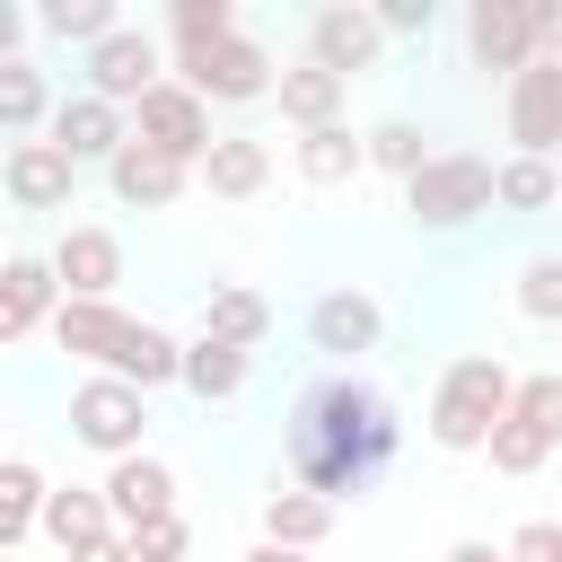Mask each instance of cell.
Wrapping results in <instances>:
<instances>
[{"label":"cell","mask_w":562,"mask_h":562,"mask_svg":"<svg viewBox=\"0 0 562 562\" xmlns=\"http://www.w3.org/2000/svg\"><path fill=\"white\" fill-rule=\"evenodd\" d=\"M281 448H290V483L316 492V501H360L378 492V474L395 465L404 448V422L395 404L360 378V369H325L316 386H299L290 422H281Z\"/></svg>","instance_id":"obj_1"},{"label":"cell","mask_w":562,"mask_h":562,"mask_svg":"<svg viewBox=\"0 0 562 562\" xmlns=\"http://www.w3.org/2000/svg\"><path fill=\"white\" fill-rule=\"evenodd\" d=\"M53 342H61L70 360H88L97 378H123V386H140V395L176 386V360H184V342H176L167 325L123 316L114 299H61V307H53Z\"/></svg>","instance_id":"obj_2"},{"label":"cell","mask_w":562,"mask_h":562,"mask_svg":"<svg viewBox=\"0 0 562 562\" xmlns=\"http://www.w3.org/2000/svg\"><path fill=\"white\" fill-rule=\"evenodd\" d=\"M509 369H501V351H465V360H448L439 369V386H430V448H448V457H474L483 439H492V422L509 413Z\"/></svg>","instance_id":"obj_3"},{"label":"cell","mask_w":562,"mask_h":562,"mask_svg":"<svg viewBox=\"0 0 562 562\" xmlns=\"http://www.w3.org/2000/svg\"><path fill=\"white\" fill-rule=\"evenodd\" d=\"M483 211H492V158H474V149H430L422 176H404V220L430 237H448Z\"/></svg>","instance_id":"obj_4"},{"label":"cell","mask_w":562,"mask_h":562,"mask_svg":"<svg viewBox=\"0 0 562 562\" xmlns=\"http://www.w3.org/2000/svg\"><path fill=\"white\" fill-rule=\"evenodd\" d=\"M553 448H562V378H553V369H536V378H518V386H509V413L492 422L483 457H492V474H536Z\"/></svg>","instance_id":"obj_5"},{"label":"cell","mask_w":562,"mask_h":562,"mask_svg":"<svg viewBox=\"0 0 562 562\" xmlns=\"http://www.w3.org/2000/svg\"><path fill=\"white\" fill-rule=\"evenodd\" d=\"M176 88H193L202 105H255V97H272V53L237 26L202 53H176Z\"/></svg>","instance_id":"obj_6"},{"label":"cell","mask_w":562,"mask_h":562,"mask_svg":"<svg viewBox=\"0 0 562 562\" xmlns=\"http://www.w3.org/2000/svg\"><path fill=\"white\" fill-rule=\"evenodd\" d=\"M140 430H149V395L123 386V378H79L70 386V439L97 448V457H140Z\"/></svg>","instance_id":"obj_7"},{"label":"cell","mask_w":562,"mask_h":562,"mask_svg":"<svg viewBox=\"0 0 562 562\" xmlns=\"http://www.w3.org/2000/svg\"><path fill=\"white\" fill-rule=\"evenodd\" d=\"M132 140H140V149H158V158H176V167H202V149H211L220 132H211V105H202L193 88L158 79V88L132 105Z\"/></svg>","instance_id":"obj_8"},{"label":"cell","mask_w":562,"mask_h":562,"mask_svg":"<svg viewBox=\"0 0 562 562\" xmlns=\"http://www.w3.org/2000/svg\"><path fill=\"white\" fill-rule=\"evenodd\" d=\"M378 53H386V35H378V18H369L360 0H334V9L307 18V61L334 70L342 88H351L360 70H378Z\"/></svg>","instance_id":"obj_9"},{"label":"cell","mask_w":562,"mask_h":562,"mask_svg":"<svg viewBox=\"0 0 562 562\" xmlns=\"http://www.w3.org/2000/svg\"><path fill=\"white\" fill-rule=\"evenodd\" d=\"M465 53H474V70L518 79L536 61V9L527 0H474L465 9Z\"/></svg>","instance_id":"obj_10"},{"label":"cell","mask_w":562,"mask_h":562,"mask_svg":"<svg viewBox=\"0 0 562 562\" xmlns=\"http://www.w3.org/2000/svg\"><path fill=\"white\" fill-rule=\"evenodd\" d=\"M44 140H53L70 167H105V158L132 140V123H123V105H105V97H88V88H79V97H61V105H53Z\"/></svg>","instance_id":"obj_11"},{"label":"cell","mask_w":562,"mask_h":562,"mask_svg":"<svg viewBox=\"0 0 562 562\" xmlns=\"http://www.w3.org/2000/svg\"><path fill=\"white\" fill-rule=\"evenodd\" d=\"M307 342H316L334 369H351L360 351H378V342H386V316H378V299H369V290H325V299L307 307Z\"/></svg>","instance_id":"obj_12"},{"label":"cell","mask_w":562,"mask_h":562,"mask_svg":"<svg viewBox=\"0 0 562 562\" xmlns=\"http://www.w3.org/2000/svg\"><path fill=\"white\" fill-rule=\"evenodd\" d=\"M509 140H518V158L562 149V61H527L509 79Z\"/></svg>","instance_id":"obj_13"},{"label":"cell","mask_w":562,"mask_h":562,"mask_svg":"<svg viewBox=\"0 0 562 562\" xmlns=\"http://www.w3.org/2000/svg\"><path fill=\"white\" fill-rule=\"evenodd\" d=\"M158 79H167V70H158V44H149L140 26H114V35L88 53V97H105V105H140Z\"/></svg>","instance_id":"obj_14"},{"label":"cell","mask_w":562,"mask_h":562,"mask_svg":"<svg viewBox=\"0 0 562 562\" xmlns=\"http://www.w3.org/2000/svg\"><path fill=\"white\" fill-rule=\"evenodd\" d=\"M0 193L18 202V211H70V193H79V167L35 132V140H18L9 149V167H0Z\"/></svg>","instance_id":"obj_15"},{"label":"cell","mask_w":562,"mask_h":562,"mask_svg":"<svg viewBox=\"0 0 562 562\" xmlns=\"http://www.w3.org/2000/svg\"><path fill=\"white\" fill-rule=\"evenodd\" d=\"M44 263H53L61 299H114V281H123V237H114V228H61V246H53Z\"/></svg>","instance_id":"obj_16"},{"label":"cell","mask_w":562,"mask_h":562,"mask_svg":"<svg viewBox=\"0 0 562 562\" xmlns=\"http://www.w3.org/2000/svg\"><path fill=\"white\" fill-rule=\"evenodd\" d=\"M97 492H105L114 527H140V518H167V509H176V465L140 448V457H114V474H105Z\"/></svg>","instance_id":"obj_17"},{"label":"cell","mask_w":562,"mask_h":562,"mask_svg":"<svg viewBox=\"0 0 562 562\" xmlns=\"http://www.w3.org/2000/svg\"><path fill=\"white\" fill-rule=\"evenodd\" d=\"M53 307H61L53 263L44 255H9L0 263V342H26L35 325H53Z\"/></svg>","instance_id":"obj_18"},{"label":"cell","mask_w":562,"mask_h":562,"mask_svg":"<svg viewBox=\"0 0 562 562\" xmlns=\"http://www.w3.org/2000/svg\"><path fill=\"white\" fill-rule=\"evenodd\" d=\"M184 176H193V167H176V158H158V149H140V140H123V149L105 158V184H114L123 211H167V202L184 193Z\"/></svg>","instance_id":"obj_19"},{"label":"cell","mask_w":562,"mask_h":562,"mask_svg":"<svg viewBox=\"0 0 562 562\" xmlns=\"http://www.w3.org/2000/svg\"><path fill=\"white\" fill-rule=\"evenodd\" d=\"M263 334H272V299L246 290V281H211V299H202V342H228V351L255 360Z\"/></svg>","instance_id":"obj_20"},{"label":"cell","mask_w":562,"mask_h":562,"mask_svg":"<svg viewBox=\"0 0 562 562\" xmlns=\"http://www.w3.org/2000/svg\"><path fill=\"white\" fill-rule=\"evenodd\" d=\"M220 202H255L263 184H272V149L255 140V132H220L211 149H202V167H193Z\"/></svg>","instance_id":"obj_21"},{"label":"cell","mask_w":562,"mask_h":562,"mask_svg":"<svg viewBox=\"0 0 562 562\" xmlns=\"http://www.w3.org/2000/svg\"><path fill=\"white\" fill-rule=\"evenodd\" d=\"M53 544H61V562L70 553H88V544H105L114 536V509H105V492L97 483H61V492H44V518H35Z\"/></svg>","instance_id":"obj_22"},{"label":"cell","mask_w":562,"mask_h":562,"mask_svg":"<svg viewBox=\"0 0 562 562\" xmlns=\"http://www.w3.org/2000/svg\"><path fill=\"white\" fill-rule=\"evenodd\" d=\"M272 97H281V123H299V132H325V123H342V79H334V70H316V61H299V70H272Z\"/></svg>","instance_id":"obj_23"},{"label":"cell","mask_w":562,"mask_h":562,"mask_svg":"<svg viewBox=\"0 0 562 562\" xmlns=\"http://www.w3.org/2000/svg\"><path fill=\"white\" fill-rule=\"evenodd\" d=\"M325 536H334V501H316V492H299V483H281V492L263 501V544L307 553V544H325Z\"/></svg>","instance_id":"obj_24"},{"label":"cell","mask_w":562,"mask_h":562,"mask_svg":"<svg viewBox=\"0 0 562 562\" xmlns=\"http://www.w3.org/2000/svg\"><path fill=\"white\" fill-rule=\"evenodd\" d=\"M246 378H255V360H246V351H228V342H184V360H176V386H184V395H202V404H228Z\"/></svg>","instance_id":"obj_25"},{"label":"cell","mask_w":562,"mask_h":562,"mask_svg":"<svg viewBox=\"0 0 562 562\" xmlns=\"http://www.w3.org/2000/svg\"><path fill=\"white\" fill-rule=\"evenodd\" d=\"M44 123H53L44 70H35V61H0V132H9V140H35Z\"/></svg>","instance_id":"obj_26"},{"label":"cell","mask_w":562,"mask_h":562,"mask_svg":"<svg viewBox=\"0 0 562 562\" xmlns=\"http://www.w3.org/2000/svg\"><path fill=\"white\" fill-rule=\"evenodd\" d=\"M44 492H53V483H44L26 457H0V553L35 536V518H44Z\"/></svg>","instance_id":"obj_27"},{"label":"cell","mask_w":562,"mask_h":562,"mask_svg":"<svg viewBox=\"0 0 562 562\" xmlns=\"http://www.w3.org/2000/svg\"><path fill=\"white\" fill-rule=\"evenodd\" d=\"M35 26H44L53 44H79V53H97V44L123 26V9H114V0H44V9H35Z\"/></svg>","instance_id":"obj_28"},{"label":"cell","mask_w":562,"mask_h":562,"mask_svg":"<svg viewBox=\"0 0 562 562\" xmlns=\"http://www.w3.org/2000/svg\"><path fill=\"white\" fill-rule=\"evenodd\" d=\"M553 193H562V167H553V158H501V167H492V202L518 211V220H527V211H553Z\"/></svg>","instance_id":"obj_29"},{"label":"cell","mask_w":562,"mask_h":562,"mask_svg":"<svg viewBox=\"0 0 562 562\" xmlns=\"http://www.w3.org/2000/svg\"><path fill=\"white\" fill-rule=\"evenodd\" d=\"M369 158H360V132L351 123H325V132H299V176L307 184H342V176H360Z\"/></svg>","instance_id":"obj_30"},{"label":"cell","mask_w":562,"mask_h":562,"mask_svg":"<svg viewBox=\"0 0 562 562\" xmlns=\"http://www.w3.org/2000/svg\"><path fill=\"white\" fill-rule=\"evenodd\" d=\"M220 35H237V0H176V9H167V44H176V53H202V44H220Z\"/></svg>","instance_id":"obj_31"},{"label":"cell","mask_w":562,"mask_h":562,"mask_svg":"<svg viewBox=\"0 0 562 562\" xmlns=\"http://www.w3.org/2000/svg\"><path fill=\"white\" fill-rule=\"evenodd\" d=\"M360 158H369V167H386V176H422V158H430V149H422V123H413V114H386L378 132H360Z\"/></svg>","instance_id":"obj_32"},{"label":"cell","mask_w":562,"mask_h":562,"mask_svg":"<svg viewBox=\"0 0 562 562\" xmlns=\"http://www.w3.org/2000/svg\"><path fill=\"white\" fill-rule=\"evenodd\" d=\"M518 316L562 325V255H527L518 263Z\"/></svg>","instance_id":"obj_33"},{"label":"cell","mask_w":562,"mask_h":562,"mask_svg":"<svg viewBox=\"0 0 562 562\" xmlns=\"http://www.w3.org/2000/svg\"><path fill=\"white\" fill-rule=\"evenodd\" d=\"M123 544H132V562H184L193 553V527H184V509H167V518L123 527Z\"/></svg>","instance_id":"obj_34"},{"label":"cell","mask_w":562,"mask_h":562,"mask_svg":"<svg viewBox=\"0 0 562 562\" xmlns=\"http://www.w3.org/2000/svg\"><path fill=\"white\" fill-rule=\"evenodd\" d=\"M501 562H562V518H527V527L501 544Z\"/></svg>","instance_id":"obj_35"},{"label":"cell","mask_w":562,"mask_h":562,"mask_svg":"<svg viewBox=\"0 0 562 562\" xmlns=\"http://www.w3.org/2000/svg\"><path fill=\"white\" fill-rule=\"evenodd\" d=\"M369 18H378V35H430V18H439V0H378Z\"/></svg>","instance_id":"obj_36"},{"label":"cell","mask_w":562,"mask_h":562,"mask_svg":"<svg viewBox=\"0 0 562 562\" xmlns=\"http://www.w3.org/2000/svg\"><path fill=\"white\" fill-rule=\"evenodd\" d=\"M0 61H26V9L0 0Z\"/></svg>","instance_id":"obj_37"},{"label":"cell","mask_w":562,"mask_h":562,"mask_svg":"<svg viewBox=\"0 0 562 562\" xmlns=\"http://www.w3.org/2000/svg\"><path fill=\"white\" fill-rule=\"evenodd\" d=\"M448 562H501V544H492V536H457V544H448Z\"/></svg>","instance_id":"obj_38"},{"label":"cell","mask_w":562,"mask_h":562,"mask_svg":"<svg viewBox=\"0 0 562 562\" xmlns=\"http://www.w3.org/2000/svg\"><path fill=\"white\" fill-rule=\"evenodd\" d=\"M70 562H132V544H123V527H114L105 544H88V553H70Z\"/></svg>","instance_id":"obj_39"},{"label":"cell","mask_w":562,"mask_h":562,"mask_svg":"<svg viewBox=\"0 0 562 562\" xmlns=\"http://www.w3.org/2000/svg\"><path fill=\"white\" fill-rule=\"evenodd\" d=\"M0 167H9V149H0Z\"/></svg>","instance_id":"obj_40"},{"label":"cell","mask_w":562,"mask_h":562,"mask_svg":"<svg viewBox=\"0 0 562 562\" xmlns=\"http://www.w3.org/2000/svg\"><path fill=\"white\" fill-rule=\"evenodd\" d=\"M553 378H562V369H553Z\"/></svg>","instance_id":"obj_41"}]
</instances>
